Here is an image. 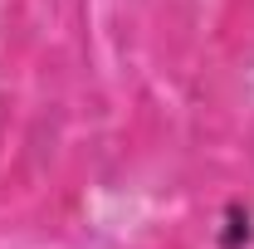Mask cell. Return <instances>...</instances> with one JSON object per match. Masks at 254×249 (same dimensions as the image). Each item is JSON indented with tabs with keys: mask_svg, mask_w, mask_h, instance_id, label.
I'll return each instance as SVG.
<instances>
[{
	"mask_svg": "<svg viewBox=\"0 0 254 249\" xmlns=\"http://www.w3.org/2000/svg\"><path fill=\"white\" fill-rule=\"evenodd\" d=\"M220 245H225V249L250 245V210H245V205H230V210H225V235H220Z\"/></svg>",
	"mask_w": 254,
	"mask_h": 249,
	"instance_id": "obj_1",
	"label": "cell"
}]
</instances>
